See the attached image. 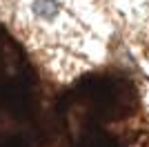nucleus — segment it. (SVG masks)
<instances>
[{
    "mask_svg": "<svg viewBox=\"0 0 149 147\" xmlns=\"http://www.w3.org/2000/svg\"><path fill=\"white\" fill-rule=\"evenodd\" d=\"M76 2H80V0H76Z\"/></svg>",
    "mask_w": 149,
    "mask_h": 147,
    "instance_id": "f03ea898",
    "label": "nucleus"
},
{
    "mask_svg": "<svg viewBox=\"0 0 149 147\" xmlns=\"http://www.w3.org/2000/svg\"><path fill=\"white\" fill-rule=\"evenodd\" d=\"M27 13L36 24L42 27H60L67 20V11L58 0H27Z\"/></svg>",
    "mask_w": 149,
    "mask_h": 147,
    "instance_id": "f257e3e1",
    "label": "nucleus"
}]
</instances>
